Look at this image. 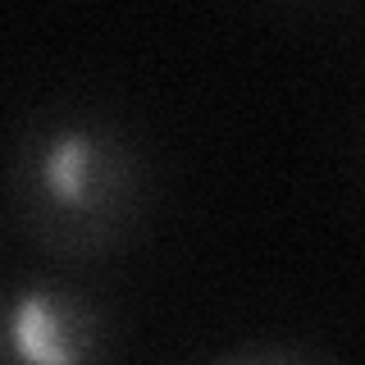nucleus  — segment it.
Masks as SVG:
<instances>
[{
  "label": "nucleus",
  "instance_id": "obj_1",
  "mask_svg": "<svg viewBox=\"0 0 365 365\" xmlns=\"http://www.w3.org/2000/svg\"><path fill=\"white\" fill-rule=\"evenodd\" d=\"M160 165L133 114L96 96H51L23 110L5 151V220L60 269L119 260L151 228Z\"/></svg>",
  "mask_w": 365,
  "mask_h": 365
},
{
  "label": "nucleus",
  "instance_id": "obj_2",
  "mask_svg": "<svg viewBox=\"0 0 365 365\" xmlns=\"http://www.w3.org/2000/svg\"><path fill=\"white\" fill-rule=\"evenodd\" d=\"M119 311L68 269H14L0 306V365H119Z\"/></svg>",
  "mask_w": 365,
  "mask_h": 365
},
{
  "label": "nucleus",
  "instance_id": "obj_3",
  "mask_svg": "<svg viewBox=\"0 0 365 365\" xmlns=\"http://www.w3.org/2000/svg\"><path fill=\"white\" fill-rule=\"evenodd\" d=\"M205 365H342L334 351L315 347V342H292V338H256L237 342V347L210 356Z\"/></svg>",
  "mask_w": 365,
  "mask_h": 365
}]
</instances>
